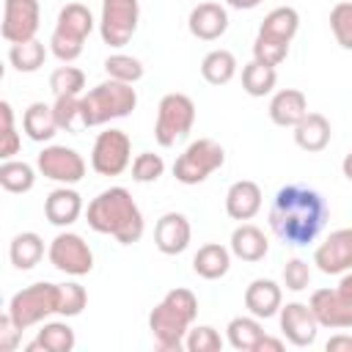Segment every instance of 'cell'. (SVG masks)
<instances>
[{
	"instance_id": "1",
	"label": "cell",
	"mask_w": 352,
	"mask_h": 352,
	"mask_svg": "<svg viewBox=\"0 0 352 352\" xmlns=\"http://www.w3.org/2000/svg\"><path fill=\"white\" fill-rule=\"evenodd\" d=\"M327 223V204L319 190L305 184H283L270 206L272 234L294 248L311 245Z\"/></svg>"
},
{
	"instance_id": "2",
	"label": "cell",
	"mask_w": 352,
	"mask_h": 352,
	"mask_svg": "<svg viewBox=\"0 0 352 352\" xmlns=\"http://www.w3.org/2000/svg\"><path fill=\"white\" fill-rule=\"evenodd\" d=\"M85 220L96 234L116 236L121 245H135L143 236V212L126 187L102 190L85 209Z\"/></svg>"
},
{
	"instance_id": "3",
	"label": "cell",
	"mask_w": 352,
	"mask_h": 352,
	"mask_svg": "<svg viewBox=\"0 0 352 352\" xmlns=\"http://www.w3.org/2000/svg\"><path fill=\"white\" fill-rule=\"evenodd\" d=\"M138 104V91L129 82L104 80L80 96L82 126H102L113 118H126Z\"/></svg>"
},
{
	"instance_id": "4",
	"label": "cell",
	"mask_w": 352,
	"mask_h": 352,
	"mask_svg": "<svg viewBox=\"0 0 352 352\" xmlns=\"http://www.w3.org/2000/svg\"><path fill=\"white\" fill-rule=\"evenodd\" d=\"M60 302V283L38 280L25 289H19L8 302V316L16 322L19 330H28L33 324L47 322L52 314H58Z\"/></svg>"
},
{
	"instance_id": "5",
	"label": "cell",
	"mask_w": 352,
	"mask_h": 352,
	"mask_svg": "<svg viewBox=\"0 0 352 352\" xmlns=\"http://www.w3.org/2000/svg\"><path fill=\"white\" fill-rule=\"evenodd\" d=\"M195 124V102L187 94H165L157 104V121H154V140L162 148L176 146L190 135Z\"/></svg>"
},
{
	"instance_id": "6",
	"label": "cell",
	"mask_w": 352,
	"mask_h": 352,
	"mask_svg": "<svg viewBox=\"0 0 352 352\" xmlns=\"http://www.w3.org/2000/svg\"><path fill=\"white\" fill-rule=\"evenodd\" d=\"M226 162V148L212 138L192 140L173 162V176L182 184H201Z\"/></svg>"
},
{
	"instance_id": "7",
	"label": "cell",
	"mask_w": 352,
	"mask_h": 352,
	"mask_svg": "<svg viewBox=\"0 0 352 352\" xmlns=\"http://www.w3.org/2000/svg\"><path fill=\"white\" fill-rule=\"evenodd\" d=\"M132 162V140L124 129H104L96 135L94 148H91V168L99 176H118L129 168Z\"/></svg>"
},
{
	"instance_id": "8",
	"label": "cell",
	"mask_w": 352,
	"mask_h": 352,
	"mask_svg": "<svg viewBox=\"0 0 352 352\" xmlns=\"http://www.w3.org/2000/svg\"><path fill=\"white\" fill-rule=\"evenodd\" d=\"M140 22V3L138 0H102L99 14V33L102 41L110 47H124Z\"/></svg>"
},
{
	"instance_id": "9",
	"label": "cell",
	"mask_w": 352,
	"mask_h": 352,
	"mask_svg": "<svg viewBox=\"0 0 352 352\" xmlns=\"http://www.w3.org/2000/svg\"><path fill=\"white\" fill-rule=\"evenodd\" d=\"M47 258L50 264L63 272V275H72V278H80V275H88L94 270V253L88 248V242L74 234V231H60L50 248H47Z\"/></svg>"
},
{
	"instance_id": "10",
	"label": "cell",
	"mask_w": 352,
	"mask_h": 352,
	"mask_svg": "<svg viewBox=\"0 0 352 352\" xmlns=\"http://www.w3.org/2000/svg\"><path fill=\"white\" fill-rule=\"evenodd\" d=\"M36 168L44 179H52L58 184H77L85 176V160L80 151L69 146H44L36 157Z\"/></svg>"
},
{
	"instance_id": "11",
	"label": "cell",
	"mask_w": 352,
	"mask_h": 352,
	"mask_svg": "<svg viewBox=\"0 0 352 352\" xmlns=\"http://www.w3.org/2000/svg\"><path fill=\"white\" fill-rule=\"evenodd\" d=\"M192 327L190 319H184L176 308H170L165 300L157 302L148 314V330L154 336V344L162 349V352H179L184 346V338H187V330Z\"/></svg>"
},
{
	"instance_id": "12",
	"label": "cell",
	"mask_w": 352,
	"mask_h": 352,
	"mask_svg": "<svg viewBox=\"0 0 352 352\" xmlns=\"http://www.w3.org/2000/svg\"><path fill=\"white\" fill-rule=\"evenodd\" d=\"M41 8L38 0H3V25L0 33L8 44L30 41L38 33Z\"/></svg>"
},
{
	"instance_id": "13",
	"label": "cell",
	"mask_w": 352,
	"mask_h": 352,
	"mask_svg": "<svg viewBox=\"0 0 352 352\" xmlns=\"http://www.w3.org/2000/svg\"><path fill=\"white\" fill-rule=\"evenodd\" d=\"M278 322H280V333L292 346H311L319 336V322L311 311L308 302H286L278 311Z\"/></svg>"
},
{
	"instance_id": "14",
	"label": "cell",
	"mask_w": 352,
	"mask_h": 352,
	"mask_svg": "<svg viewBox=\"0 0 352 352\" xmlns=\"http://www.w3.org/2000/svg\"><path fill=\"white\" fill-rule=\"evenodd\" d=\"M314 264L324 275H344L352 270V228H336L314 250Z\"/></svg>"
},
{
	"instance_id": "15",
	"label": "cell",
	"mask_w": 352,
	"mask_h": 352,
	"mask_svg": "<svg viewBox=\"0 0 352 352\" xmlns=\"http://www.w3.org/2000/svg\"><path fill=\"white\" fill-rule=\"evenodd\" d=\"M319 327L346 330L352 327V300H346L338 289H316L308 300Z\"/></svg>"
},
{
	"instance_id": "16",
	"label": "cell",
	"mask_w": 352,
	"mask_h": 352,
	"mask_svg": "<svg viewBox=\"0 0 352 352\" xmlns=\"http://www.w3.org/2000/svg\"><path fill=\"white\" fill-rule=\"evenodd\" d=\"M192 226L182 212H165L154 226V245L165 256H179L190 248Z\"/></svg>"
},
{
	"instance_id": "17",
	"label": "cell",
	"mask_w": 352,
	"mask_h": 352,
	"mask_svg": "<svg viewBox=\"0 0 352 352\" xmlns=\"http://www.w3.org/2000/svg\"><path fill=\"white\" fill-rule=\"evenodd\" d=\"M187 28H190V33L195 38L214 41L228 30V11H226V6L212 3V0L209 3H198L187 16Z\"/></svg>"
},
{
	"instance_id": "18",
	"label": "cell",
	"mask_w": 352,
	"mask_h": 352,
	"mask_svg": "<svg viewBox=\"0 0 352 352\" xmlns=\"http://www.w3.org/2000/svg\"><path fill=\"white\" fill-rule=\"evenodd\" d=\"M80 214H82V195L72 184H60L44 198V217L52 226L66 228V226L77 223Z\"/></svg>"
},
{
	"instance_id": "19",
	"label": "cell",
	"mask_w": 352,
	"mask_h": 352,
	"mask_svg": "<svg viewBox=\"0 0 352 352\" xmlns=\"http://www.w3.org/2000/svg\"><path fill=\"white\" fill-rule=\"evenodd\" d=\"M261 201H264L261 187H258L253 179H239V182H234V184L228 187V192H226V212H228L231 220L245 223V220H250V217L258 214Z\"/></svg>"
},
{
	"instance_id": "20",
	"label": "cell",
	"mask_w": 352,
	"mask_h": 352,
	"mask_svg": "<svg viewBox=\"0 0 352 352\" xmlns=\"http://www.w3.org/2000/svg\"><path fill=\"white\" fill-rule=\"evenodd\" d=\"M283 305V292L280 286L272 280V278H256L248 283L245 289V308L258 316V319H270V316H278Z\"/></svg>"
},
{
	"instance_id": "21",
	"label": "cell",
	"mask_w": 352,
	"mask_h": 352,
	"mask_svg": "<svg viewBox=\"0 0 352 352\" xmlns=\"http://www.w3.org/2000/svg\"><path fill=\"white\" fill-rule=\"evenodd\" d=\"M308 116V99L300 88H280L270 99V121L278 126H297Z\"/></svg>"
},
{
	"instance_id": "22",
	"label": "cell",
	"mask_w": 352,
	"mask_h": 352,
	"mask_svg": "<svg viewBox=\"0 0 352 352\" xmlns=\"http://www.w3.org/2000/svg\"><path fill=\"white\" fill-rule=\"evenodd\" d=\"M231 248L220 245V242H209L201 245L198 253L192 256V272L204 280H217L231 270Z\"/></svg>"
},
{
	"instance_id": "23",
	"label": "cell",
	"mask_w": 352,
	"mask_h": 352,
	"mask_svg": "<svg viewBox=\"0 0 352 352\" xmlns=\"http://www.w3.org/2000/svg\"><path fill=\"white\" fill-rule=\"evenodd\" d=\"M228 248H231V253H234L236 258H242V261H261V258L267 256V250H270V242H267V236H264V231H261L258 226L242 223V226L234 228Z\"/></svg>"
},
{
	"instance_id": "24",
	"label": "cell",
	"mask_w": 352,
	"mask_h": 352,
	"mask_svg": "<svg viewBox=\"0 0 352 352\" xmlns=\"http://www.w3.org/2000/svg\"><path fill=\"white\" fill-rule=\"evenodd\" d=\"M330 121L322 113H308L297 126H294V143L302 151H322L330 143Z\"/></svg>"
},
{
	"instance_id": "25",
	"label": "cell",
	"mask_w": 352,
	"mask_h": 352,
	"mask_svg": "<svg viewBox=\"0 0 352 352\" xmlns=\"http://www.w3.org/2000/svg\"><path fill=\"white\" fill-rule=\"evenodd\" d=\"M22 129H25V135L30 138V140H36V143H47V140H52L55 135H58V121H55V113H52V107L50 104H44V102H33L28 110H25V116H22Z\"/></svg>"
},
{
	"instance_id": "26",
	"label": "cell",
	"mask_w": 352,
	"mask_h": 352,
	"mask_svg": "<svg viewBox=\"0 0 352 352\" xmlns=\"http://www.w3.org/2000/svg\"><path fill=\"white\" fill-rule=\"evenodd\" d=\"M74 344H77V336H74V330L66 322H41V330H38L36 341H30L25 349L28 352H36V349H44V352H72Z\"/></svg>"
},
{
	"instance_id": "27",
	"label": "cell",
	"mask_w": 352,
	"mask_h": 352,
	"mask_svg": "<svg viewBox=\"0 0 352 352\" xmlns=\"http://www.w3.org/2000/svg\"><path fill=\"white\" fill-rule=\"evenodd\" d=\"M94 25H96V22H94V14H91L88 6H82V3H66V6L58 11L55 30H60V33H66V36H72V38L85 41V38L91 36Z\"/></svg>"
},
{
	"instance_id": "28",
	"label": "cell",
	"mask_w": 352,
	"mask_h": 352,
	"mask_svg": "<svg viewBox=\"0 0 352 352\" xmlns=\"http://www.w3.org/2000/svg\"><path fill=\"white\" fill-rule=\"evenodd\" d=\"M44 256V239L36 231H22L8 245V258L16 270H33Z\"/></svg>"
},
{
	"instance_id": "29",
	"label": "cell",
	"mask_w": 352,
	"mask_h": 352,
	"mask_svg": "<svg viewBox=\"0 0 352 352\" xmlns=\"http://www.w3.org/2000/svg\"><path fill=\"white\" fill-rule=\"evenodd\" d=\"M297 30H300V14H297V8H292V6H278V8H272V11L261 19V28H258V33L272 36V38H280V41H289V44H292V38L297 36Z\"/></svg>"
},
{
	"instance_id": "30",
	"label": "cell",
	"mask_w": 352,
	"mask_h": 352,
	"mask_svg": "<svg viewBox=\"0 0 352 352\" xmlns=\"http://www.w3.org/2000/svg\"><path fill=\"white\" fill-rule=\"evenodd\" d=\"M264 336V327H261V319L258 316H234L226 327V338L234 349L239 352H253L258 338Z\"/></svg>"
},
{
	"instance_id": "31",
	"label": "cell",
	"mask_w": 352,
	"mask_h": 352,
	"mask_svg": "<svg viewBox=\"0 0 352 352\" xmlns=\"http://www.w3.org/2000/svg\"><path fill=\"white\" fill-rule=\"evenodd\" d=\"M236 74V58L231 50H212L201 60V77L209 85H226Z\"/></svg>"
},
{
	"instance_id": "32",
	"label": "cell",
	"mask_w": 352,
	"mask_h": 352,
	"mask_svg": "<svg viewBox=\"0 0 352 352\" xmlns=\"http://www.w3.org/2000/svg\"><path fill=\"white\" fill-rule=\"evenodd\" d=\"M8 60L16 72L22 74H30V72H38L47 60V47L44 41L38 38H30V41H19V44H11L8 47Z\"/></svg>"
},
{
	"instance_id": "33",
	"label": "cell",
	"mask_w": 352,
	"mask_h": 352,
	"mask_svg": "<svg viewBox=\"0 0 352 352\" xmlns=\"http://www.w3.org/2000/svg\"><path fill=\"white\" fill-rule=\"evenodd\" d=\"M36 184V168L25 160H3L0 165V187L6 192H28Z\"/></svg>"
},
{
	"instance_id": "34",
	"label": "cell",
	"mask_w": 352,
	"mask_h": 352,
	"mask_svg": "<svg viewBox=\"0 0 352 352\" xmlns=\"http://www.w3.org/2000/svg\"><path fill=\"white\" fill-rule=\"evenodd\" d=\"M275 82H278L275 66H264L258 60H250V63L242 66V88H245V94L267 96V94H272Z\"/></svg>"
},
{
	"instance_id": "35",
	"label": "cell",
	"mask_w": 352,
	"mask_h": 352,
	"mask_svg": "<svg viewBox=\"0 0 352 352\" xmlns=\"http://www.w3.org/2000/svg\"><path fill=\"white\" fill-rule=\"evenodd\" d=\"M104 72H107V77L110 80H118V82H129V85H135L140 77H143V63L138 60V58H132V55H124V52H116V55H110L107 60H104Z\"/></svg>"
},
{
	"instance_id": "36",
	"label": "cell",
	"mask_w": 352,
	"mask_h": 352,
	"mask_svg": "<svg viewBox=\"0 0 352 352\" xmlns=\"http://www.w3.org/2000/svg\"><path fill=\"white\" fill-rule=\"evenodd\" d=\"M289 55V41H280V38H272V36H264L258 33L256 41H253V60L264 63V66H280Z\"/></svg>"
},
{
	"instance_id": "37",
	"label": "cell",
	"mask_w": 352,
	"mask_h": 352,
	"mask_svg": "<svg viewBox=\"0 0 352 352\" xmlns=\"http://www.w3.org/2000/svg\"><path fill=\"white\" fill-rule=\"evenodd\" d=\"M0 118H3V126H0V157L3 160H14V154H19V132L14 126V107L8 99L0 102Z\"/></svg>"
},
{
	"instance_id": "38",
	"label": "cell",
	"mask_w": 352,
	"mask_h": 352,
	"mask_svg": "<svg viewBox=\"0 0 352 352\" xmlns=\"http://www.w3.org/2000/svg\"><path fill=\"white\" fill-rule=\"evenodd\" d=\"M50 88H52L55 96H60V94H77V96H82L85 72L77 69V66H58L50 74Z\"/></svg>"
},
{
	"instance_id": "39",
	"label": "cell",
	"mask_w": 352,
	"mask_h": 352,
	"mask_svg": "<svg viewBox=\"0 0 352 352\" xmlns=\"http://www.w3.org/2000/svg\"><path fill=\"white\" fill-rule=\"evenodd\" d=\"M52 113H55L58 126L66 129V132H74L77 126H82V118H80V96L77 94H60V96H55Z\"/></svg>"
},
{
	"instance_id": "40",
	"label": "cell",
	"mask_w": 352,
	"mask_h": 352,
	"mask_svg": "<svg viewBox=\"0 0 352 352\" xmlns=\"http://www.w3.org/2000/svg\"><path fill=\"white\" fill-rule=\"evenodd\" d=\"M184 349L187 352H220L223 349V338L212 324H195V327L187 330Z\"/></svg>"
},
{
	"instance_id": "41",
	"label": "cell",
	"mask_w": 352,
	"mask_h": 352,
	"mask_svg": "<svg viewBox=\"0 0 352 352\" xmlns=\"http://www.w3.org/2000/svg\"><path fill=\"white\" fill-rule=\"evenodd\" d=\"M330 30L344 50H352V0H341L330 11Z\"/></svg>"
},
{
	"instance_id": "42",
	"label": "cell",
	"mask_w": 352,
	"mask_h": 352,
	"mask_svg": "<svg viewBox=\"0 0 352 352\" xmlns=\"http://www.w3.org/2000/svg\"><path fill=\"white\" fill-rule=\"evenodd\" d=\"M162 173H165V160L160 154H154V151H140L132 160V179L140 182V184L157 182Z\"/></svg>"
},
{
	"instance_id": "43",
	"label": "cell",
	"mask_w": 352,
	"mask_h": 352,
	"mask_svg": "<svg viewBox=\"0 0 352 352\" xmlns=\"http://www.w3.org/2000/svg\"><path fill=\"white\" fill-rule=\"evenodd\" d=\"M85 302H88V292L80 286V283H74V280H69V283H60V302H58V316H80L82 314V308H85Z\"/></svg>"
},
{
	"instance_id": "44",
	"label": "cell",
	"mask_w": 352,
	"mask_h": 352,
	"mask_svg": "<svg viewBox=\"0 0 352 352\" xmlns=\"http://www.w3.org/2000/svg\"><path fill=\"white\" fill-rule=\"evenodd\" d=\"M82 44H85V41L72 38V36H66V33H60V30H52V36H50V52H52L58 60H63V63L77 60V58L82 55Z\"/></svg>"
},
{
	"instance_id": "45",
	"label": "cell",
	"mask_w": 352,
	"mask_h": 352,
	"mask_svg": "<svg viewBox=\"0 0 352 352\" xmlns=\"http://www.w3.org/2000/svg\"><path fill=\"white\" fill-rule=\"evenodd\" d=\"M311 283V267L302 258H289L283 267V286L289 292H302Z\"/></svg>"
},
{
	"instance_id": "46",
	"label": "cell",
	"mask_w": 352,
	"mask_h": 352,
	"mask_svg": "<svg viewBox=\"0 0 352 352\" xmlns=\"http://www.w3.org/2000/svg\"><path fill=\"white\" fill-rule=\"evenodd\" d=\"M162 300H165L170 308H176L184 319H190V322H195V319H198V297H195L190 289L176 286V289H170Z\"/></svg>"
},
{
	"instance_id": "47",
	"label": "cell",
	"mask_w": 352,
	"mask_h": 352,
	"mask_svg": "<svg viewBox=\"0 0 352 352\" xmlns=\"http://www.w3.org/2000/svg\"><path fill=\"white\" fill-rule=\"evenodd\" d=\"M22 330L16 327V322L8 316V311L0 316V352H14L19 346Z\"/></svg>"
},
{
	"instance_id": "48",
	"label": "cell",
	"mask_w": 352,
	"mask_h": 352,
	"mask_svg": "<svg viewBox=\"0 0 352 352\" xmlns=\"http://www.w3.org/2000/svg\"><path fill=\"white\" fill-rule=\"evenodd\" d=\"M324 349H327V352H341V349H346V352H352V336H346V333H338V336H333V338H327V344H324Z\"/></svg>"
},
{
	"instance_id": "49",
	"label": "cell",
	"mask_w": 352,
	"mask_h": 352,
	"mask_svg": "<svg viewBox=\"0 0 352 352\" xmlns=\"http://www.w3.org/2000/svg\"><path fill=\"white\" fill-rule=\"evenodd\" d=\"M253 352H283V341L280 338H272V336H261L258 338V344H256V349Z\"/></svg>"
},
{
	"instance_id": "50",
	"label": "cell",
	"mask_w": 352,
	"mask_h": 352,
	"mask_svg": "<svg viewBox=\"0 0 352 352\" xmlns=\"http://www.w3.org/2000/svg\"><path fill=\"white\" fill-rule=\"evenodd\" d=\"M336 289H338V292H341L346 300H352V270L341 275V280H338V286H336Z\"/></svg>"
},
{
	"instance_id": "51",
	"label": "cell",
	"mask_w": 352,
	"mask_h": 352,
	"mask_svg": "<svg viewBox=\"0 0 352 352\" xmlns=\"http://www.w3.org/2000/svg\"><path fill=\"white\" fill-rule=\"evenodd\" d=\"M261 0H226V6H231V8H239V11H250V8H256Z\"/></svg>"
},
{
	"instance_id": "52",
	"label": "cell",
	"mask_w": 352,
	"mask_h": 352,
	"mask_svg": "<svg viewBox=\"0 0 352 352\" xmlns=\"http://www.w3.org/2000/svg\"><path fill=\"white\" fill-rule=\"evenodd\" d=\"M341 170H344V176L352 182V151L344 157V162H341Z\"/></svg>"
}]
</instances>
